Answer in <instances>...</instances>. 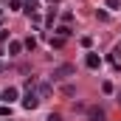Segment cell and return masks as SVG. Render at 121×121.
Listing matches in <instances>:
<instances>
[{"label":"cell","instance_id":"cell-14","mask_svg":"<svg viewBox=\"0 0 121 121\" xmlns=\"http://www.w3.org/2000/svg\"><path fill=\"white\" fill-rule=\"evenodd\" d=\"M9 107L11 104H0V116H9Z\"/></svg>","mask_w":121,"mask_h":121},{"label":"cell","instance_id":"cell-4","mask_svg":"<svg viewBox=\"0 0 121 121\" xmlns=\"http://www.w3.org/2000/svg\"><path fill=\"white\" fill-rule=\"evenodd\" d=\"M85 65H87L90 70H96V68H101V56H99V54H87V56H85Z\"/></svg>","mask_w":121,"mask_h":121},{"label":"cell","instance_id":"cell-16","mask_svg":"<svg viewBox=\"0 0 121 121\" xmlns=\"http://www.w3.org/2000/svg\"><path fill=\"white\" fill-rule=\"evenodd\" d=\"M48 121H62V116H59V113H51V116H48Z\"/></svg>","mask_w":121,"mask_h":121},{"label":"cell","instance_id":"cell-2","mask_svg":"<svg viewBox=\"0 0 121 121\" xmlns=\"http://www.w3.org/2000/svg\"><path fill=\"white\" fill-rule=\"evenodd\" d=\"M70 73H76L73 65H59V68H54V79H65V76H70Z\"/></svg>","mask_w":121,"mask_h":121},{"label":"cell","instance_id":"cell-11","mask_svg":"<svg viewBox=\"0 0 121 121\" xmlns=\"http://www.w3.org/2000/svg\"><path fill=\"white\" fill-rule=\"evenodd\" d=\"M20 6H23V0H9V9L11 11H20Z\"/></svg>","mask_w":121,"mask_h":121},{"label":"cell","instance_id":"cell-13","mask_svg":"<svg viewBox=\"0 0 121 121\" xmlns=\"http://www.w3.org/2000/svg\"><path fill=\"white\" fill-rule=\"evenodd\" d=\"M62 42H65L62 37H51V45H54V48H62Z\"/></svg>","mask_w":121,"mask_h":121},{"label":"cell","instance_id":"cell-15","mask_svg":"<svg viewBox=\"0 0 121 121\" xmlns=\"http://www.w3.org/2000/svg\"><path fill=\"white\" fill-rule=\"evenodd\" d=\"M107 6H110V9H118V6H121V0H107Z\"/></svg>","mask_w":121,"mask_h":121},{"label":"cell","instance_id":"cell-9","mask_svg":"<svg viewBox=\"0 0 121 121\" xmlns=\"http://www.w3.org/2000/svg\"><path fill=\"white\" fill-rule=\"evenodd\" d=\"M113 62H116V65L121 62V42L116 45V48H113Z\"/></svg>","mask_w":121,"mask_h":121},{"label":"cell","instance_id":"cell-17","mask_svg":"<svg viewBox=\"0 0 121 121\" xmlns=\"http://www.w3.org/2000/svg\"><path fill=\"white\" fill-rule=\"evenodd\" d=\"M0 11H3V9H0Z\"/></svg>","mask_w":121,"mask_h":121},{"label":"cell","instance_id":"cell-5","mask_svg":"<svg viewBox=\"0 0 121 121\" xmlns=\"http://www.w3.org/2000/svg\"><path fill=\"white\" fill-rule=\"evenodd\" d=\"M0 99H3L6 104H11V101H17V87H6V90L0 93Z\"/></svg>","mask_w":121,"mask_h":121},{"label":"cell","instance_id":"cell-3","mask_svg":"<svg viewBox=\"0 0 121 121\" xmlns=\"http://www.w3.org/2000/svg\"><path fill=\"white\" fill-rule=\"evenodd\" d=\"M87 118H90V121H104L107 116H104L101 107H87Z\"/></svg>","mask_w":121,"mask_h":121},{"label":"cell","instance_id":"cell-1","mask_svg":"<svg viewBox=\"0 0 121 121\" xmlns=\"http://www.w3.org/2000/svg\"><path fill=\"white\" fill-rule=\"evenodd\" d=\"M39 101H42V99H39L34 90H28L26 96H23V107H26V110H37V107H39Z\"/></svg>","mask_w":121,"mask_h":121},{"label":"cell","instance_id":"cell-7","mask_svg":"<svg viewBox=\"0 0 121 121\" xmlns=\"http://www.w3.org/2000/svg\"><path fill=\"white\" fill-rule=\"evenodd\" d=\"M37 96H39V99H48V96H51V85H39V87H37Z\"/></svg>","mask_w":121,"mask_h":121},{"label":"cell","instance_id":"cell-8","mask_svg":"<svg viewBox=\"0 0 121 121\" xmlns=\"http://www.w3.org/2000/svg\"><path fill=\"white\" fill-rule=\"evenodd\" d=\"M37 9H39L37 0H28V3H26V11H28V14H37Z\"/></svg>","mask_w":121,"mask_h":121},{"label":"cell","instance_id":"cell-12","mask_svg":"<svg viewBox=\"0 0 121 121\" xmlns=\"http://www.w3.org/2000/svg\"><path fill=\"white\" fill-rule=\"evenodd\" d=\"M56 34H59L62 39H65V37H68V34H70V28H68V26H59V28H56Z\"/></svg>","mask_w":121,"mask_h":121},{"label":"cell","instance_id":"cell-6","mask_svg":"<svg viewBox=\"0 0 121 121\" xmlns=\"http://www.w3.org/2000/svg\"><path fill=\"white\" fill-rule=\"evenodd\" d=\"M20 51H23V42H17V39H11V42H9V54H11V56H17Z\"/></svg>","mask_w":121,"mask_h":121},{"label":"cell","instance_id":"cell-10","mask_svg":"<svg viewBox=\"0 0 121 121\" xmlns=\"http://www.w3.org/2000/svg\"><path fill=\"white\" fill-rule=\"evenodd\" d=\"M23 48H28V51H34V48H37V39H34V37H28V39L23 42Z\"/></svg>","mask_w":121,"mask_h":121}]
</instances>
